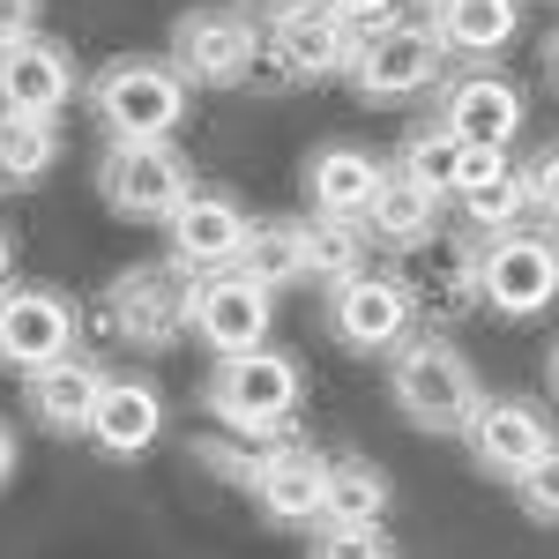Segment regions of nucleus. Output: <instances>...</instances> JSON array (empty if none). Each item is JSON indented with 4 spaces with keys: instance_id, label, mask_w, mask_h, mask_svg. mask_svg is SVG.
<instances>
[{
    "instance_id": "1",
    "label": "nucleus",
    "mask_w": 559,
    "mask_h": 559,
    "mask_svg": "<svg viewBox=\"0 0 559 559\" xmlns=\"http://www.w3.org/2000/svg\"><path fill=\"white\" fill-rule=\"evenodd\" d=\"M388 403L395 418L426 440H463L485 403V381H477L471 350L455 344L448 329H418L411 344L388 358Z\"/></svg>"
},
{
    "instance_id": "2",
    "label": "nucleus",
    "mask_w": 559,
    "mask_h": 559,
    "mask_svg": "<svg viewBox=\"0 0 559 559\" xmlns=\"http://www.w3.org/2000/svg\"><path fill=\"white\" fill-rule=\"evenodd\" d=\"M299 403H306V366L276 344L210 358V373H202V411L224 432H247V440H292Z\"/></svg>"
},
{
    "instance_id": "3",
    "label": "nucleus",
    "mask_w": 559,
    "mask_h": 559,
    "mask_svg": "<svg viewBox=\"0 0 559 559\" xmlns=\"http://www.w3.org/2000/svg\"><path fill=\"white\" fill-rule=\"evenodd\" d=\"M83 97L112 142H173L194 90L165 52H112V60L90 68Z\"/></svg>"
},
{
    "instance_id": "4",
    "label": "nucleus",
    "mask_w": 559,
    "mask_h": 559,
    "mask_svg": "<svg viewBox=\"0 0 559 559\" xmlns=\"http://www.w3.org/2000/svg\"><path fill=\"white\" fill-rule=\"evenodd\" d=\"M90 321H97L112 344L142 350V358H165L173 344H187V269H179L173 254L120 269V276L97 292Z\"/></svg>"
},
{
    "instance_id": "5",
    "label": "nucleus",
    "mask_w": 559,
    "mask_h": 559,
    "mask_svg": "<svg viewBox=\"0 0 559 559\" xmlns=\"http://www.w3.org/2000/svg\"><path fill=\"white\" fill-rule=\"evenodd\" d=\"M173 60L187 90H254V60H261V15L247 0H202L179 8L173 23Z\"/></svg>"
},
{
    "instance_id": "6",
    "label": "nucleus",
    "mask_w": 559,
    "mask_h": 559,
    "mask_svg": "<svg viewBox=\"0 0 559 559\" xmlns=\"http://www.w3.org/2000/svg\"><path fill=\"white\" fill-rule=\"evenodd\" d=\"M350 52H358V31H350L336 8L306 0V8H284L261 23V60H254V90H306V83H336L350 75Z\"/></svg>"
},
{
    "instance_id": "7",
    "label": "nucleus",
    "mask_w": 559,
    "mask_h": 559,
    "mask_svg": "<svg viewBox=\"0 0 559 559\" xmlns=\"http://www.w3.org/2000/svg\"><path fill=\"white\" fill-rule=\"evenodd\" d=\"M321 321H329V344L350 358H395L418 336V299H411L403 269H358L321 292Z\"/></svg>"
},
{
    "instance_id": "8",
    "label": "nucleus",
    "mask_w": 559,
    "mask_h": 559,
    "mask_svg": "<svg viewBox=\"0 0 559 559\" xmlns=\"http://www.w3.org/2000/svg\"><path fill=\"white\" fill-rule=\"evenodd\" d=\"M559 299V231H500L477 239V306L500 321H545Z\"/></svg>"
},
{
    "instance_id": "9",
    "label": "nucleus",
    "mask_w": 559,
    "mask_h": 559,
    "mask_svg": "<svg viewBox=\"0 0 559 559\" xmlns=\"http://www.w3.org/2000/svg\"><path fill=\"white\" fill-rule=\"evenodd\" d=\"M194 187L202 179H194L179 142H112L97 157V202L120 224H173V210Z\"/></svg>"
},
{
    "instance_id": "10",
    "label": "nucleus",
    "mask_w": 559,
    "mask_h": 559,
    "mask_svg": "<svg viewBox=\"0 0 559 559\" xmlns=\"http://www.w3.org/2000/svg\"><path fill=\"white\" fill-rule=\"evenodd\" d=\"M440 38H432L418 15H388L373 31H358V52H350V75L344 83L358 90V105H411L440 90Z\"/></svg>"
},
{
    "instance_id": "11",
    "label": "nucleus",
    "mask_w": 559,
    "mask_h": 559,
    "mask_svg": "<svg viewBox=\"0 0 559 559\" xmlns=\"http://www.w3.org/2000/svg\"><path fill=\"white\" fill-rule=\"evenodd\" d=\"M276 321V292L254 284L247 269H216V276H187V336L210 358H239V350L269 344Z\"/></svg>"
},
{
    "instance_id": "12",
    "label": "nucleus",
    "mask_w": 559,
    "mask_h": 559,
    "mask_svg": "<svg viewBox=\"0 0 559 559\" xmlns=\"http://www.w3.org/2000/svg\"><path fill=\"white\" fill-rule=\"evenodd\" d=\"M83 336V306L68 299L60 284H38V276H15L0 292V366L8 373H38L52 358H68Z\"/></svg>"
},
{
    "instance_id": "13",
    "label": "nucleus",
    "mask_w": 559,
    "mask_h": 559,
    "mask_svg": "<svg viewBox=\"0 0 559 559\" xmlns=\"http://www.w3.org/2000/svg\"><path fill=\"white\" fill-rule=\"evenodd\" d=\"M395 173L418 179L440 202H471V194H485V187H500V179L515 173V157L508 150H485V142H463V134L440 128V120H418V128L403 134V150H395Z\"/></svg>"
},
{
    "instance_id": "14",
    "label": "nucleus",
    "mask_w": 559,
    "mask_h": 559,
    "mask_svg": "<svg viewBox=\"0 0 559 559\" xmlns=\"http://www.w3.org/2000/svg\"><path fill=\"white\" fill-rule=\"evenodd\" d=\"M463 448H471V463L485 477L515 485L530 463H545V455L559 448V432H552V411H545L537 395H492V388H485V403H477Z\"/></svg>"
},
{
    "instance_id": "15",
    "label": "nucleus",
    "mask_w": 559,
    "mask_h": 559,
    "mask_svg": "<svg viewBox=\"0 0 559 559\" xmlns=\"http://www.w3.org/2000/svg\"><path fill=\"white\" fill-rule=\"evenodd\" d=\"M247 231H254V216H247V202L231 187H194L165 224V247H173V261L187 276H216V269H239Z\"/></svg>"
},
{
    "instance_id": "16",
    "label": "nucleus",
    "mask_w": 559,
    "mask_h": 559,
    "mask_svg": "<svg viewBox=\"0 0 559 559\" xmlns=\"http://www.w3.org/2000/svg\"><path fill=\"white\" fill-rule=\"evenodd\" d=\"M75 97H83V68H75V52L60 38L31 31L23 45L0 52V112H15V120H60Z\"/></svg>"
},
{
    "instance_id": "17",
    "label": "nucleus",
    "mask_w": 559,
    "mask_h": 559,
    "mask_svg": "<svg viewBox=\"0 0 559 559\" xmlns=\"http://www.w3.org/2000/svg\"><path fill=\"white\" fill-rule=\"evenodd\" d=\"M321 492H329V455L313 448V440H276L269 455H261L254 485H247V500L261 508V522H276V530H313L321 522Z\"/></svg>"
},
{
    "instance_id": "18",
    "label": "nucleus",
    "mask_w": 559,
    "mask_h": 559,
    "mask_svg": "<svg viewBox=\"0 0 559 559\" xmlns=\"http://www.w3.org/2000/svg\"><path fill=\"white\" fill-rule=\"evenodd\" d=\"M432 120H440V128H455L463 142L508 150V142L522 134V120H530V97H522V83H508L500 68H463V75H448Z\"/></svg>"
},
{
    "instance_id": "19",
    "label": "nucleus",
    "mask_w": 559,
    "mask_h": 559,
    "mask_svg": "<svg viewBox=\"0 0 559 559\" xmlns=\"http://www.w3.org/2000/svg\"><path fill=\"white\" fill-rule=\"evenodd\" d=\"M105 366L83 358V350H68V358H52L38 373H23V418L52 440H90V418H97V395H105Z\"/></svg>"
},
{
    "instance_id": "20",
    "label": "nucleus",
    "mask_w": 559,
    "mask_h": 559,
    "mask_svg": "<svg viewBox=\"0 0 559 559\" xmlns=\"http://www.w3.org/2000/svg\"><path fill=\"white\" fill-rule=\"evenodd\" d=\"M157 432H165V395L134 373H112L97 395V418H90V448L105 463H142L157 448Z\"/></svg>"
},
{
    "instance_id": "21",
    "label": "nucleus",
    "mask_w": 559,
    "mask_h": 559,
    "mask_svg": "<svg viewBox=\"0 0 559 559\" xmlns=\"http://www.w3.org/2000/svg\"><path fill=\"white\" fill-rule=\"evenodd\" d=\"M403 284H411V299H418V321H432V329L477 313V239L471 231H455L448 247L432 239L426 254H411Z\"/></svg>"
},
{
    "instance_id": "22",
    "label": "nucleus",
    "mask_w": 559,
    "mask_h": 559,
    "mask_svg": "<svg viewBox=\"0 0 559 559\" xmlns=\"http://www.w3.org/2000/svg\"><path fill=\"white\" fill-rule=\"evenodd\" d=\"M381 157L373 150H358V142H321L313 157H306V216H358L366 224V210H373V194H381Z\"/></svg>"
},
{
    "instance_id": "23",
    "label": "nucleus",
    "mask_w": 559,
    "mask_h": 559,
    "mask_svg": "<svg viewBox=\"0 0 559 559\" xmlns=\"http://www.w3.org/2000/svg\"><path fill=\"white\" fill-rule=\"evenodd\" d=\"M418 23L440 38V52H455V60L485 68V60H500V52L515 45L522 0H440V8H432V15H418Z\"/></svg>"
},
{
    "instance_id": "24",
    "label": "nucleus",
    "mask_w": 559,
    "mask_h": 559,
    "mask_svg": "<svg viewBox=\"0 0 559 559\" xmlns=\"http://www.w3.org/2000/svg\"><path fill=\"white\" fill-rule=\"evenodd\" d=\"M440 194H426L418 179H403L395 165L381 173V194H373V210H366V239L373 247H388V254H426L432 239H440Z\"/></svg>"
},
{
    "instance_id": "25",
    "label": "nucleus",
    "mask_w": 559,
    "mask_h": 559,
    "mask_svg": "<svg viewBox=\"0 0 559 559\" xmlns=\"http://www.w3.org/2000/svg\"><path fill=\"white\" fill-rule=\"evenodd\" d=\"M239 269H247L254 284H269V292L313 284V224H306V216H254Z\"/></svg>"
},
{
    "instance_id": "26",
    "label": "nucleus",
    "mask_w": 559,
    "mask_h": 559,
    "mask_svg": "<svg viewBox=\"0 0 559 559\" xmlns=\"http://www.w3.org/2000/svg\"><path fill=\"white\" fill-rule=\"evenodd\" d=\"M388 500H395V477L373 463V455H329V492H321V522H388ZM313 522V530H321Z\"/></svg>"
},
{
    "instance_id": "27",
    "label": "nucleus",
    "mask_w": 559,
    "mask_h": 559,
    "mask_svg": "<svg viewBox=\"0 0 559 559\" xmlns=\"http://www.w3.org/2000/svg\"><path fill=\"white\" fill-rule=\"evenodd\" d=\"M60 120H15L0 112V187H38L60 165Z\"/></svg>"
},
{
    "instance_id": "28",
    "label": "nucleus",
    "mask_w": 559,
    "mask_h": 559,
    "mask_svg": "<svg viewBox=\"0 0 559 559\" xmlns=\"http://www.w3.org/2000/svg\"><path fill=\"white\" fill-rule=\"evenodd\" d=\"M306 224H313V284L321 292L358 276V269H373V239H366L358 216H306Z\"/></svg>"
},
{
    "instance_id": "29",
    "label": "nucleus",
    "mask_w": 559,
    "mask_h": 559,
    "mask_svg": "<svg viewBox=\"0 0 559 559\" xmlns=\"http://www.w3.org/2000/svg\"><path fill=\"white\" fill-rule=\"evenodd\" d=\"M530 216H537L530 210V179H522V165H515L500 187H485V194L463 202V231H471V239H500V231H522Z\"/></svg>"
},
{
    "instance_id": "30",
    "label": "nucleus",
    "mask_w": 559,
    "mask_h": 559,
    "mask_svg": "<svg viewBox=\"0 0 559 559\" xmlns=\"http://www.w3.org/2000/svg\"><path fill=\"white\" fill-rule=\"evenodd\" d=\"M306 559H403V545L388 537V522H321Z\"/></svg>"
},
{
    "instance_id": "31",
    "label": "nucleus",
    "mask_w": 559,
    "mask_h": 559,
    "mask_svg": "<svg viewBox=\"0 0 559 559\" xmlns=\"http://www.w3.org/2000/svg\"><path fill=\"white\" fill-rule=\"evenodd\" d=\"M269 448H276V440H247V432H224V426H216L210 440L194 432V463H202V471H216V477H231L239 492L254 485V471H261V455H269Z\"/></svg>"
},
{
    "instance_id": "32",
    "label": "nucleus",
    "mask_w": 559,
    "mask_h": 559,
    "mask_svg": "<svg viewBox=\"0 0 559 559\" xmlns=\"http://www.w3.org/2000/svg\"><path fill=\"white\" fill-rule=\"evenodd\" d=\"M508 492H515V508H522L530 522L559 530V448L545 455V463H530V471H522L515 485H508Z\"/></svg>"
},
{
    "instance_id": "33",
    "label": "nucleus",
    "mask_w": 559,
    "mask_h": 559,
    "mask_svg": "<svg viewBox=\"0 0 559 559\" xmlns=\"http://www.w3.org/2000/svg\"><path fill=\"white\" fill-rule=\"evenodd\" d=\"M522 179H530V210L545 216V231H559V142L537 150V157L522 165Z\"/></svg>"
},
{
    "instance_id": "34",
    "label": "nucleus",
    "mask_w": 559,
    "mask_h": 559,
    "mask_svg": "<svg viewBox=\"0 0 559 559\" xmlns=\"http://www.w3.org/2000/svg\"><path fill=\"white\" fill-rule=\"evenodd\" d=\"M38 31V0H0V52Z\"/></svg>"
},
{
    "instance_id": "35",
    "label": "nucleus",
    "mask_w": 559,
    "mask_h": 559,
    "mask_svg": "<svg viewBox=\"0 0 559 559\" xmlns=\"http://www.w3.org/2000/svg\"><path fill=\"white\" fill-rule=\"evenodd\" d=\"M321 8H336L350 31H373V23H388V15H395V0H321Z\"/></svg>"
},
{
    "instance_id": "36",
    "label": "nucleus",
    "mask_w": 559,
    "mask_h": 559,
    "mask_svg": "<svg viewBox=\"0 0 559 559\" xmlns=\"http://www.w3.org/2000/svg\"><path fill=\"white\" fill-rule=\"evenodd\" d=\"M15 471H23V432H15V418H0V492L15 485Z\"/></svg>"
},
{
    "instance_id": "37",
    "label": "nucleus",
    "mask_w": 559,
    "mask_h": 559,
    "mask_svg": "<svg viewBox=\"0 0 559 559\" xmlns=\"http://www.w3.org/2000/svg\"><path fill=\"white\" fill-rule=\"evenodd\" d=\"M15 284V247H8V231H0V292Z\"/></svg>"
},
{
    "instance_id": "38",
    "label": "nucleus",
    "mask_w": 559,
    "mask_h": 559,
    "mask_svg": "<svg viewBox=\"0 0 559 559\" xmlns=\"http://www.w3.org/2000/svg\"><path fill=\"white\" fill-rule=\"evenodd\" d=\"M545 75H552V90H559V31L545 38Z\"/></svg>"
},
{
    "instance_id": "39",
    "label": "nucleus",
    "mask_w": 559,
    "mask_h": 559,
    "mask_svg": "<svg viewBox=\"0 0 559 559\" xmlns=\"http://www.w3.org/2000/svg\"><path fill=\"white\" fill-rule=\"evenodd\" d=\"M247 8H261V15H284V8H306V0H247Z\"/></svg>"
},
{
    "instance_id": "40",
    "label": "nucleus",
    "mask_w": 559,
    "mask_h": 559,
    "mask_svg": "<svg viewBox=\"0 0 559 559\" xmlns=\"http://www.w3.org/2000/svg\"><path fill=\"white\" fill-rule=\"evenodd\" d=\"M545 381H552V395H559V344L545 350Z\"/></svg>"
},
{
    "instance_id": "41",
    "label": "nucleus",
    "mask_w": 559,
    "mask_h": 559,
    "mask_svg": "<svg viewBox=\"0 0 559 559\" xmlns=\"http://www.w3.org/2000/svg\"><path fill=\"white\" fill-rule=\"evenodd\" d=\"M418 8H426V15H432V8H440V0H418Z\"/></svg>"
}]
</instances>
